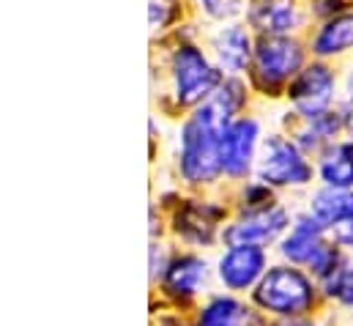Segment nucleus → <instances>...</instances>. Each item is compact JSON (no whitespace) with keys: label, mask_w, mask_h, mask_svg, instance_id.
Listing matches in <instances>:
<instances>
[{"label":"nucleus","mask_w":353,"mask_h":326,"mask_svg":"<svg viewBox=\"0 0 353 326\" xmlns=\"http://www.w3.org/2000/svg\"><path fill=\"white\" fill-rule=\"evenodd\" d=\"M239 102L241 85L228 82L186 121L181 135V170L189 181H211L222 170V140Z\"/></svg>","instance_id":"1"},{"label":"nucleus","mask_w":353,"mask_h":326,"mask_svg":"<svg viewBox=\"0 0 353 326\" xmlns=\"http://www.w3.org/2000/svg\"><path fill=\"white\" fill-rule=\"evenodd\" d=\"M258 305H263L265 310L282 313V316H293L301 313L312 305V285L307 282L304 274H299L296 269H285L276 266L263 277V282L255 291Z\"/></svg>","instance_id":"2"},{"label":"nucleus","mask_w":353,"mask_h":326,"mask_svg":"<svg viewBox=\"0 0 353 326\" xmlns=\"http://www.w3.org/2000/svg\"><path fill=\"white\" fill-rule=\"evenodd\" d=\"M173 72H176V88L181 104H194L205 93H211L219 85V75L208 66L200 50L183 44L173 55Z\"/></svg>","instance_id":"3"},{"label":"nucleus","mask_w":353,"mask_h":326,"mask_svg":"<svg viewBox=\"0 0 353 326\" xmlns=\"http://www.w3.org/2000/svg\"><path fill=\"white\" fill-rule=\"evenodd\" d=\"M261 178L268 184H304L310 181L312 170L301 160L293 143L285 137H268L263 146V160L258 167Z\"/></svg>","instance_id":"4"},{"label":"nucleus","mask_w":353,"mask_h":326,"mask_svg":"<svg viewBox=\"0 0 353 326\" xmlns=\"http://www.w3.org/2000/svg\"><path fill=\"white\" fill-rule=\"evenodd\" d=\"M301 64V50L290 39H263L255 50V69L268 85H276L290 77Z\"/></svg>","instance_id":"5"},{"label":"nucleus","mask_w":353,"mask_h":326,"mask_svg":"<svg viewBox=\"0 0 353 326\" xmlns=\"http://www.w3.org/2000/svg\"><path fill=\"white\" fill-rule=\"evenodd\" d=\"M285 225H288V214L282 209H276V206H268V209H261V211H252L247 220L230 225L225 231V242L233 247L265 245V242L276 239Z\"/></svg>","instance_id":"6"},{"label":"nucleus","mask_w":353,"mask_h":326,"mask_svg":"<svg viewBox=\"0 0 353 326\" xmlns=\"http://www.w3.org/2000/svg\"><path fill=\"white\" fill-rule=\"evenodd\" d=\"M332 90H334L332 72L326 66H310L307 72H301L296 77V82L290 85V99H293V104L301 113L318 115L332 102Z\"/></svg>","instance_id":"7"},{"label":"nucleus","mask_w":353,"mask_h":326,"mask_svg":"<svg viewBox=\"0 0 353 326\" xmlns=\"http://www.w3.org/2000/svg\"><path fill=\"white\" fill-rule=\"evenodd\" d=\"M255 140H258V124L252 118H241V121L230 124V129L222 140V167L230 175H241L250 167Z\"/></svg>","instance_id":"8"},{"label":"nucleus","mask_w":353,"mask_h":326,"mask_svg":"<svg viewBox=\"0 0 353 326\" xmlns=\"http://www.w3.org/2000/svg\"><path fill=\"white\" fill-rule=\"evenodd\" d=\"M265 255L258 247H233L219 260V277L228 288H247L263 271Z\"/></svg>","instance_id":"9"},{"label":"nucleus","mask_w":353,"mask_h":326,"mask_svg":"<svg viewBox=\"0 0 353 326\" xmlns=\"http://www.w3.org/2000/svg\"><path fill=\"white\" fill-rule=\"evenodd\" d=\"M321 231L323 225L315 220V217H301L296 222V228L290 231V236L282 242V255L296 260V263H312V258L323 249V242H321Z\"/></svg>","instance_id":"10"},{"label":"nucleus","mask_w":353,"mask_h":326,"mask_svg":"<svg viewBox=\"0 0 353 326\" xmlns=\"http://www.w3.org/2000/svg\"><path fill=\"white\" fill-rule=\"evenodd\" d=\"M252 25L265 33H285L296 25L293 0H261L252 8Z\"/></svg>","instance_id":"11"},{"label":"nucleus","mask_w":353,"mask_h":326,"mask_svg":"<svg viewBox=\"0 0 353 326\" xmlns=\"http://www.w3.org/2000/svg\"><path fill=\"white\" fill-rule=\"evenodd\" d=\"M351 211H353V195L345 192V189L329 186V189L318 192L315 200H312V217H315L321 225H332V228H334V225L343 222Z\"/></svg>","instance_id":"12"},{"label":"nucleus","mask_w":353,"mask_h":326,"mask_svg":"<svg viewBox=\"0 0 353 326\" xmlns=\"http://www.w3.org/2000/svg\"><path fill=\"white\" fill-rule=\"evenodd\" d=\"M321 175L329 186L345 189L353 186V143H340L334 146L326 160L321 162Z\"/></svg>","instance_id":"13"},{"label":"nucleus","mask_w":353,"mask_h":326,"mask_svg":"<svg viewBox=\"0 0 353 326\" xmlns=\"http://www.w3.org/2000/svg\"><path fill=\"white\" fill-rule=\"evenodd\" d=\"M216 55L222 61L225 69L239 72L244 69L247 58H250V36L244 28H225L216 36Z\"/></svg>","instance_id":"14"},{"label":"nucleus","mask_w":353,"mask_h":326,"mask_svg":"<svg viewBox=\"0 0 353 326\" xmlns=\"http://www.w3.org/2000/svg\"><path fill=\"white\" fill-rule=\"evenodd\" d=\"M216 217H219V211L211 206H186L178 214V233H183L186 239H194V242H208Z\"/></svg>","instance_id":"15"},{"label":"nucleus","mask_w":353,"mask_h":326,"mask_svg":"<svg viewBox=\"0 0 353 326\" xmlns=\"http://www.w3.org/2000/svg\"><path fill=\"white\" fill-rule=\"evenodd\" d=\"M203 280H205V260L200 258H181L168 271V288L183 296H192Z\"/></svg>","instance_id":"16"},{"label":"nucleus","mask_w":353,"mask_h":326,"mask_svg":"<svg viewBox=\"0 0 353 326\" xmlns=\"http://www.w3.org/2000/svg\"><path fill=\"white\" fill-rule=\"evenodd\" d=\"M353 47V14L334 17L315 39V52L329 55V52H343Z\"/></svg>","instance_id":"17"},{"label":"nucleus","mask_w":353,"mask_h":326,"mask_svg":"<svg viewBox=\"0 0 353 326\" xmlns=\"http://www.w3.org/2000/svg\"><path fill=\"white\" fill-rule=\"evenodd\" d=\"M241 321L244 310L233 299H214L200 316V326H239Z\"/></svg>","instance_id":"18"},{"label":"nucleus","mask_w":353,"mask_h":326,"mask_svg":"<svg viewBox=\"0 0 353 326\" xmlns=\"http://www.w3.org/2000/svg\"><path fill=\"white\" fill-rule=\"evenodd\" d=\"M326 288H329V294H334L345 305H353V266H340L326 280Z\"/></svg>","instance_id":"19"},{"label":"nucleus","mask_w":353,"mask_h":326,"mask_svg":"<svg viewBox=\"0 0 353 326\" xmlns=\"http://www.w3.org/2000/svg\"><path fill=\"white\" fill-rule=\"evenodd\" d=\"M200 6L211 17H233L241 8V0H200Z\"/></svg>","instance_id":"20"},{"label":"nucleus","mask_w":353,"mask_h":326,"mask_svg":"<svg viewBox=\"0 0 353 326\" xmlns=\"http://www.w3.org/2000/svg\"><path fill=\"white\" fill-rule=\"evenodd\" d=\"M334 239H337L340 245L353 247V211L343 220V222H337V225H334Z\"/></svg>","instance_id":"21"},{"label":"nucleus","mask_w":353,"mask_h":326,"mask_svg":"<svg viewBox=\"0 0 353 326\" xmlns=\"http://www.w3.org/2000/svg\"><path fill=\"white\" fill-rule=\"evenodd\" d=\"M343 6H345V0H318V11H334Z\"/></svg>","instance_id":"22"},{"label":"nucleus","mask_w":353,"mask_h":326,"mask_svg":"<svg viewBox=\"0 0 353 326\" xmlns=\"http://www.w3.org/2000/svg\"><path fill=\"white\" fill-rule=\"evenodd\" d=\"M348 99L353 102V72H351V80H348Z\"/></svg>","instance_id":"23"},{"label":"nucleus","mask_w":353,"mask_h":326,"mask_svg":"<svg viewBox=\"0 0 353 326\" xmlns=\"http://www.w3.org/2000/svg\"><path fill=\"white\" fill-rule=\"evenodd\" d=\"M285 326H312V324H307V321H290V324H285Z\"/></svg>","instance_id":"24"},{"label":"nucleus","mask_w":353,"mask_h":326,"mask_svg":"<svg viewBox=\"0 0 353 326\" xmlns=\"http://www.w3.org/2000/svg\"><path fill=\"white\" fill-rule=\"evenodd\" d=\"M351 132H353V113H351Z\"/></svg>","instance_id":"25"}]
</instances>
